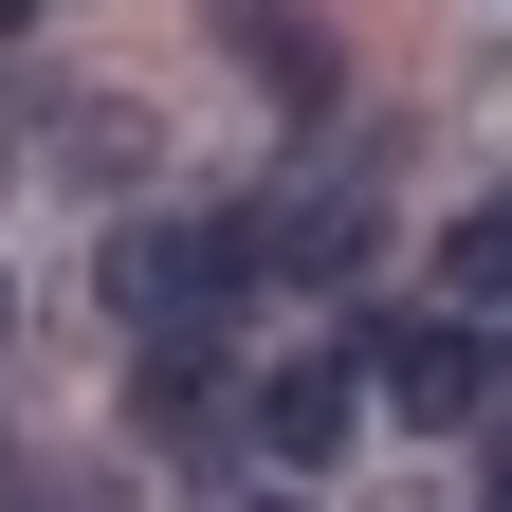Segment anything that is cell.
I'll return each mask as SVG.
<instances>
[{"label": "cell", "mask_w": 512, "mask_h": 512, "mask_svg": "<svg viewBox=\"0 0 512 512\" xmlns=\"http://www.w3.org/2000/svg\"><path fill=\"white\" fill-rule=\"evenodd\" d=\"M256 256H275L256 220H128V238L92 256V293H110V311H147V330H165V311H202V293H238Z\"/></svg>", "instance_id": "1"}, {"label": "cell", "mask_w": 512, "mask_h": 512, "mask_svg": "<svg viewBox=\"0 0 512 512\" xmlns=\"http://www.w3.org/2000/svg\"><path fill=\"white\" fill-rule=\"evenodd\" d=\"M366 403H384V421H421V439H458V421L494 403V348H476V330H439V311H384V330H366Z\"/></svg>", "instance_id": "2"}, {"label": "cell", "mask_w": 512, "mask_h": 512, "mask_svg": "<svg viewBox=\"0 0 512 512\" xmlns=\"http://www.w3.org/2000/svg\"><path fill=\"white\" fill-rule=\"evenodd\" d=\"M348 421H366V366H275V384H256L275 476H330V458H348Z\"/></svg>", "instance_id": "3"}, {"label": "cell", "mask_w": 512, "mask_h": 512, "mask_svg": "<svg viewBox=\"0 0 512 512\" xmlns=\"http://www.w3.org/2000/svg\"><path fill=\"white\" fill-rule=\"evenodd\" d=\"M202 19H220L238 74H275V110H330V37H311L293 0H202Z\"/></svg>", "instance_id": "4"}, {"label": "cell", "mask_w": 512, "mask_h": 512, "mask_svg": "<svg viewBox=\"0 0 512 512\" xmlns=\"http://www.w3.org/2000/svg\"><path fill=\"white\" fill-rule=\"evenodd\" d=\"M439 293H458V311H512V202H476L458 238H439Z\"/></svg>", "instance_id": "5"}, {"label": "cell", "mask_w": 512, "mask_h": 512, "mask_svg": "<svg viewBox=\"0 0 512 512\" xmlns=\"http://www.w3.org/2000/svg\"><path fill=\"white\" fill-rule=\"evenodd\" d=\"M19 19H37V0H0V37H19Z\"/></svg>", "instance_id": "6"}, {"label": "cell", "mask_w": 512, "mask_h": 512, "mask_svg": "<svg viewBox=\"0 0 512 512\" xmlns=\"http://www.w3.org/2000/svg\"><path fill=\"white\" fill-rule=\"evenodd\" d=\"M494 512H512V494H494Z\"/></svg>", "instance_id": "7"}]
</instances>
